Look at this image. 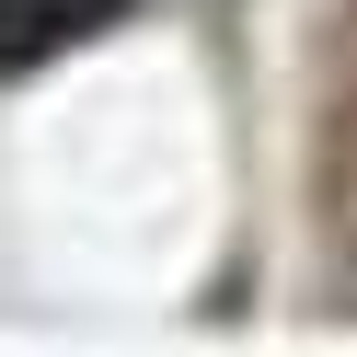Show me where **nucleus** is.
I'll list each match as a JSON object with an SVG mask.
<instances>
[{"label":"nucleus","mask_w":357,"mask_h":357,"mask_svg":"<svg viewBox=\"0 0 357 357\" xmlns=\"http://www.w3.org/2000/svg\"><path fill=\"white\" fill-rule=\"evenodd\" d=\"M127 0H0V81L47 70V58H70L81 35H104Z\"/></svg>","instance_id":"1"},{"label":"nucleus","mask_w":357,"mask_h":357,"mask_svg":"<svg viewBox=\"0 0 357 357\" xmlns=\"http://www.w3.org/2000/svg\"><path fill=\"white\" fill-rule=\"evenodd\" d=\"M323 208L357 231V0L334 12V70H323Z\"/></svg>","instance_id":"2"}]
</instances>
